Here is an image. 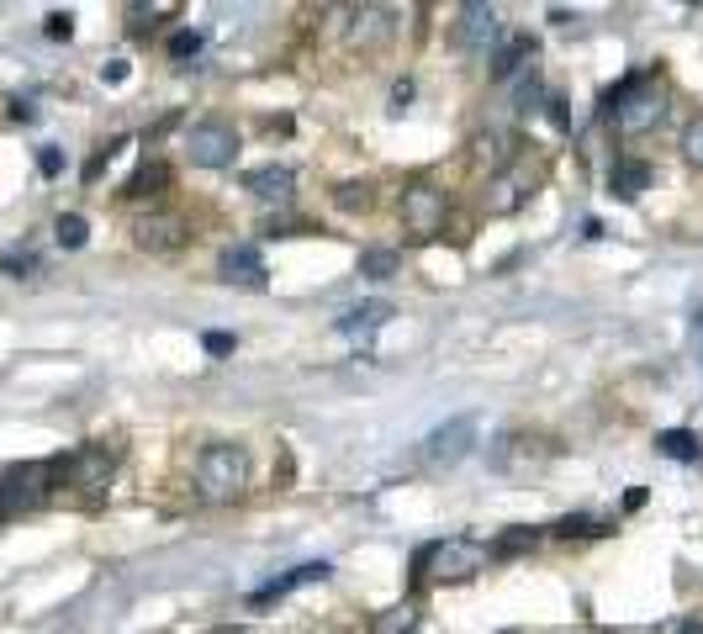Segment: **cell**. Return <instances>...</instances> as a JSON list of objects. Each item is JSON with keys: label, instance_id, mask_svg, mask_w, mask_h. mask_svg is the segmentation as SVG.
Masks as SVG:
<instances>
[{"label": "cell", "instance_id": "6da1fadb", "mask_svg": "<svg viewBox=\"0 0 703 634\" xmlns=\"http://www.w3.org/2000/svg\"><path fill=\"white\" fill-rule=\"evenodd\" d=\"M603 111L619 122V133H624V138H640V133H651V127L661 122L666 90L651 80V74H624L619 85H608V90H603Z\"/></svg>", "mask_w": 703, "mask_h": 634}, {"label": "cell", "instance_id": "7a4b0ae2", "mask_svg": "<svg viewBox=\"0 0 703 634\" xmlns=\"http://www.w3.org/2000/svg\"><path fill=\"white\" fill-rule=\"evenodd\" d=\"M249 487V455L238 444H207L196 460V492L207 502H233Z\"/></svg>", "mask_w": 703, "mask_h": 634}, {"label": "cell", "instance_id": "3957f363", "mask_svg": "<svg viewBox=\"0 0 703 634\" xmlns=\"http://www.w3.org/2000/svg\"><path fill=\"white\" fill-rule=\"evenodd\" d=\"M487 566V545H476V539H439V545H423L418 550V582L423 576H434V582H471V576Z\"/></svg>", "mask_w": 703, "mask_h": 634}, {"label": "cell", "instance_id": "277c9868", "mask_svg": "<svg viewBox=\"0 0 703 634\" xmlns=\"http://www.w3.org/2000/svg\"><path fill=\"white\" fill-rule=\"evenodd\" d=\"M48 492H53V460H16L0 476V513L22 518L32 508H43Z\"/></svg>", "mask_w": 703, "mask_h": 634}, {"label": "cell", "instance_id": "5b68a950", "mask_svg": "<svg viewBox=\"0 0 703 634\" xmlns=\"http://www.w3.org/2000/svg\"><path fill=\"white\" fill-rule=\"evenodd\" d=\"M185 159L201 170H228L238 159V127L228 117H201L185 127Z\"/></svg>", "mask_w": 703, "mask_h": 634}, {"label": "cell", "instance_id": "8992f818", "mask_svg": "<svg viewBox=\"0 0 703 634\" xmlns=\"http://www.w3.org/2000/svg\"><path fill=\"white\" fill-rule=\"evenodd\" d=\"M402 222L413 233H423V238H434L439 228H444V212H450V201H444V191L439 185H429V180H413V185H402Z\"/></svg>", "mask_w": 703, "mask_h": 634}, {"label": "cell", "instance_id": "52a82bcc", "mask_svg": "<svg viewBox=\"0 0 703 634\" xmlns=\"http://www.w3.org/2000/svg\"><path fill=\"white\" fill-rule=\"evenodd\" d=\"M476 450V418L471 413H455L450 423H439L429 439H423V460L429 465H460Z\"/></svg>", "mask_w": 703, "mask_h": 634}, {"label": "cell", "instance_id": "ba28073f", "mask_svg": "<svg viewBox=\"0 0 703 634\" xmlns=\"http://www.w3.org/2000/svg\"><path fill=\"white\" fill-rule=\"evenodd\" d=\"M455 43L471 48V53H492L497 43H503V16H497V6H460L455 11Z\"/></svg>", "mask_w": 703, "mask_h": 634}, {"label": "cell", "instance_id": "9c48e42d", "mask_svg": "<svg viewBox=\"0 0 703 634\" xmlns=\"http://www.w3.org/2000/svg\"><path fill=\"white\" fill-rule=\"evenodd\" d=\"M133 244L148 249V254H170L185 244V217L175 212H154V217H138L133 222Z\"/></svg>", "mask_w": 703, "mask_h": 634}, {"label": "cell", "instance_id": "30bf717a", "mask_svg": "<svg viewBox=\"0 0 703 634\" xmlns=\"http://www.w3.org/2000/svg\"><path fill=\"white\" fill-rule=\"evenodd\" d=\"M529 191H534V175L518 170V164H508V170H497L492 185H487V207H492L497 217H508V212H518V207L529 201Z\"/></svg>", "mask_w": 703, "mask_h": 634}, {"label": "cell", "instance_id": "8fae6325", "mask_svg": "<svg viewBox=\"0 0 703 634\" xmlns=\"http://www.w3.org/2000/svg\"><path fill=\"white\" fill-rule=\"evenodd\" d=\"M217 275L228 286H254V291H265L270 281H265V265H259V249L254 244H238V249H222V259H217Z\"/></svg>", "mask_w": 703, "mask_h": 634}, {"label": "cell", "instance_id": "7c38bea8", "mask_svg": "<svg viewBox=\"0 0 703 634\" xmlns=\"http://www.w3.org/2000/svg\"><path fill=\"white\" fill-rule=\"evenodd\" d=\"M328 561H307V566H296V571H286V576H275V582H265L254 592V608H265V603H275V598H286V592H296V587H307V582H328Z\"/></svg>", "mask_w": 703, "mask_h": 634}, {"label": "cell", "instance_id": "4fadbf2b", "mask_svg": "<svg viewBox=\"0 0 703 634\" xmlns=\"http://www.w3.org/2000/svg\"><path fill=\"white\" fill-rule=\"evenodd\" d=\"M534 59H540V48H534V37H503V43L492 48V74L497 80H513V74H524Z\"/></svg>", "mask_w": 703, "mask_h": 634}, {"label": "cell", "instance_id": "5bb4252c", "mask_svg": "<svg viewBox=\"0 0 703 634\" xmlns=\"http://www.w3.org/2000/svg\"><path fill=\"white\" fill-rule=\"evenodd\" d=\"M645 191H651V164L645 159H619L608 170V196L614 201H640Z\"/></svg>", "mask_w": 703, "mask_h": 634}, {"label": "cell", "instance_id": "9a60e30c", "mask_svg": "<svg viewBox=\"0 0 703 634\" xmlns=\"http://www.w3.org/2000/svg\"><path fill=\"white\" fill-rule=\"evenodd\" d=\"M244 185L265 201H291L296 191V170L291 164H259V170H244Z\"/></svg>", "mask_w": 703, "mask_h": 634}, {"label": "cell", "instance_id": "2e32d148", "mask_svg": "<svg viewBox=\"0 0 703 634\" xmlns=\"http://www.w3.org/2000/svg\"><path fill=\"white\" fill-rule=\"evenodd\" d=\"M392 32H397L392 11H386V6H365V11H355V27H349V48H381Z\"/></svg>", "mask_w": 703, "mask_h": 634}, {"label": "cell", "instance_id": "e0dca14e", "mask_svg": "<svg viewBox=\"0 0 703 634\" xmlns=\"http://www.w3.org/2000/svg\"><path fill=\"white\" fill-rule=\"evenodd\" d=\"M392 302H365V307H349L344 317H339V333H349V339H360V333H376V328H386L392 323Z\"/></svg>", "mask_w": 703, "mask_h": 634}, {"label": "cell", "instance_id": "ac0fdd59", "mask_svg": "<svg viewBox=\"0 0 703 634\" xmlns=\"http://www.w3.org/2000/svg\"><path fill=\"white\" fill-rule=\"evenodd\" d=\"M164 185H170V164L148 159V164H138V170H133V180L122 185V196H127V201H143V196H159Z\"/></svg>", "mask_w": 703, "mask_h": 634}, {"label": "cell", "instance_id": "d6986e66", "mask_svg": "<svg viewBox=\"0 0 703 634\" xmlns=\"http://www.w3.org/2000/svg\"><path fill=\"white\" fill-rule=\"evenodd\" d=\"M534 545H540V529L513 524L508 534H497V539H492V545H487V555H492V561H513V555H529Z\"/></svg>", "mask_w": 703, "mask_h": 634}, {"label": "cell", "instance_id": "ffe728a7", "mask_svg": "<svg viewBox=\"0 0 703 634\" xmlns=\"http://www.w3.org/2000/svg\"><path fill=\"white\" fill-rule=\"evenodd\" d=\"M656 450H661L666 460H682V465H693V460L703 455L688 428H661V434H656Z\"/></svg>", "mask_w": 703, "mask_h": 634}, {"label": "cell", "instance_id": "44dd1931", "mask_svg": "<svg viewBox=\"0 0 703 634\" xmlns=\"http://www.w3.org/2000/svg\"><path fill=\"white\" fill-rule=\"evenodd\" d=\"M402 270V254L397 249H365L360 254V275H370V281H386V275Z\"/></svg>", "mask_w": 703, "mask_h": 634}, {"label": "cell", "instance_id": "7402d4cb", "mask_svg": "<svg viewBox=\"0 0 703 634\" xmlns=\"http://www.w3.org/2000/svg\"><path fill=\"white\" fill-rule=\"evenodd\" d=\"M53 238H59L64 249H80L85 238H90V222H85L80 212H64L59 222H53Z\"/></svg>", "mask_w": 703, "mask_h": 634}, {"label": "cell", "instance_id": "603a6c76", "mask_svg": "<svg viewBox=\"0 0 703 634\" xmlns=\"http://www.w3.org/2000/svg\"><path fill=\"white\" fill-rule=\"evenodd\" d=\"M196 53H201V32H191V27L170 32V59H175V64H191Z\"/></svg>", "mask_w": 703, "mask_h": 634}, {"label": "cell", "instance_id": "cb8c5ba5", "mask_svg": "<svg viewBox=\"0 0 703 634\" xmlns=\"http://www.w3.org/2000/svg\"><path fill=\"white\" fill-rule=\"evenodd\" d=\"M333 201H339L344 212H365V207H370V185H365V180H344Z\"/></svg>", "mask_w": 703, "mask_h": 634}, {"label": "cell", "instance_id": "d4e9b609", "mask_svg": "<svg viewBox=\"0 0 703 634\" xmlns=\"http://www.w3.org/2000/svg\"><path fill=\"white\" fill-rule=\"evenodd\" d=\"M413 624H418L413 608H392L386 619H376V634H413Z\"/></svg>", "mask_w": 703, "mask_h": 634}, {"label": "cell", "instance_id": "484cf974", "mask_svg": "<svg viewBox=\"0 0 703 634\" xmlns=\"http://www.w3.org/2000/svg\"><path fill=\"white\" fill-rule=\"evenodd\" d=\"M682 154H688V164H698V170H703V117L688 122V133H682Z\"/></svg>", "mask_w": 703, "mask_h": 634}, {"label": "cell", "instance_id": "4316f807", "mask_svg": "<svg viewBox=\"0 0 703 634\" xmlns=\"http://www.w3.org/2000/svg\"><path fill=\"white\" fill-rule=\"evenodd\" d=\"M555 534H561V539H577V534H598V529H592L587 513H566L561 524H555Z\"/></svg>", "mask_w": 703, "mask_h": 634}, {"label": "cell", "instance_id": "83f0119b", "mask_svg": "<svg viewBox=\"0 0 703 634\" xmlns=\"http://www.w3.org/2000/svg\"><path fill=\"white\" fill-rule=\"evenodd\" d=\"M37 170H43V175H64V154H59V148H37Z\"/></svg>", "mask_w": 703, "mask_h": 634}, {"label": "cell", "instance_id": "f1b7e54d", "mask_svg": "<svg viewBox=\"0 0 703 634\" xmlns=\"http://www.w3.org/2000/svg\"><path fill=\"white\" fill-rule=\"evenodd\" d=\"M43 32H48V37H59V43H64V37H69V32H74V16H69V11H53V16H48V27H43Z\"/></svg>", "mask_w": 703, "mask_h": 634}, {"label": "cell", "instance_id": "f546056e", "mask_svg": "<svg viewBox=\"0 0 703 634\" xmlns=\"http://www.w3.org/2000/svg\"><path fill=\"white\" fill-rule=\"evenodd\" d=\"M22 270H37V254H32V249L6 254V275H22Z\"/></svg>", "mask_w": 703, "mask_h": 634}, {"label": "cell", "instance_id": "4dcf8cb0", "mask_svg": "<svg viewBox=\"0 0 703 634\" xmlns=\"http://www.w3.org/2000/svg\"><path fill=\"white\" fill-rule=\"evenodd\" d=\"M201 344H207V354H217V360H222V354H233V349H238V339H233V333H207Z\"/></svg>", "mask_w": 703, "mask_h": 634}, {"label": "cell", "instance_id": "1f68e13d", "mask_svg": "<svg viewBox=\"0 0 703 634\" xmlns=\"http://www.w3.org/2000/svg\"><path fill=\"white\" fill-rule=\"evenodd\" d=\"M545 106H550V122L561 127V133H571V111H566V96H550Z\"/></svg>", "mask_w": 703, "mask_h": 634}, {"label": "cell", "instance_id": "d6a6232c", "mask_svg": "<svg viewBox=\"0 0 703 634\" xmlns=\"http://www.w3.org/2000/svg\"><path fill=\"white\" fill-rule=\"evenodd\" d=\"M101 80H106V85H122V80H127V59H111V64H101Z\"/></svg>", "mask_w": 703, "mask_h": 634}, {"label": "cell", "instance_id": "836d02e7", "mask_svg": "<svg viewBox=\"0 0 703 634\" xmlns=\"http://www.w3.org/2000/svg\"><path fill=\"white\" fill-rule=\"evenodd\" d=\"M392 101H397L392 111H402L407 101H413V80H397V90H392Z\"/></svg>", "mask_w": 703, "mask_h": 634}, {"label": "cell", "instance_id": "e575fe53", "mask_svg": "<svg viewBox=\"0 0 703 634\" xmlns=\"http://www.w3.org/2000/svg\"><path fill=\"white\" fill-rule=\"evenodd\" d=\"M666 634H703V613H698V619H688V624H672Z\"/></svg>", "mask_w": 703, "mask_h": 634}, {"label": "cell", "instance_id": "d590c367", "mask_svg": "<svg viewBox=\"0 0 703 634\" xmlns=\"http://www.w3.org/2000/svg\"><path fill=\"white\" fill-rule=\"evenodd\" d=\"M275 487H291V455H286L281 465H275Z\"/></svg>", "mask_w": 703, "mask_h": 634}, {"label": "cell", "instance_id": "8d00e7d4", "mask_svg": "<svg viewBox=\"0 0 703 634\" xmlns=\"http://www.w3.org/2000/svg\"><path fill=\"white\" fill-rule=\"evenodd\" d=\"M212 634H249V629H238V624H222V629H212Z\"/></svg>", "mask_w": 703, "mask_h": 634}]
</instances>
